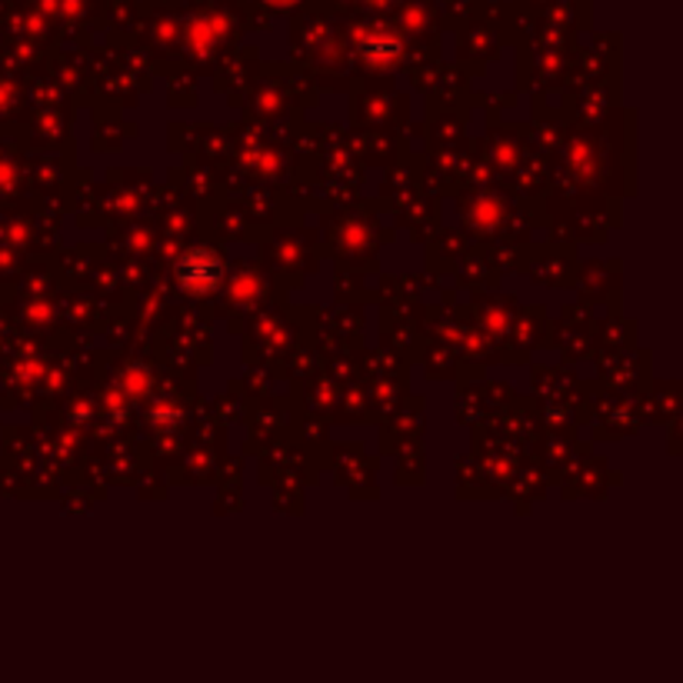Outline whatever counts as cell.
Listing matches in <instances>:
<instances>
[{"instance_id":"obj_1","label":"cell","mask_w":683,"mask_h":683,"mask_svg":"<svg viewBox=\"0 0 683 683\" xmlns=\"http://www.w3.org/2000/svg\"><path fill=\"white\" fill-rule=\"evenodd\" d=\"M177 278L187 291L194 294H207L220 284L224 278V260L214 253V250H191L181 267H177Z\"/></svg>"},{"instance_id":"obj_2","label":"cell","mask_w":683,"mask_h":683,"mask_svg":"<svg viewBox=\"0 0 683 683\" xmlns=\"http://www.w3.org/2000/svg\"><path fill=\"white\" fill-rule=\"evenodd\" d=\"M278 4H281V0H278ZM284 4H288V0H284Z\"/></svg>"}]
</instances>
